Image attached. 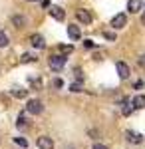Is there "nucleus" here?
<instances>
[{"mask_svg":"<svg viewBox=\"0 0 145 149\" xmlns=\"http://www.w3.org/2000/svg\"><path fill=\"white\" fill-rule=\"evenodd\" d=\"M125 24H127V16H125V14H115L112 18V26L115 30H117V28H123Z\"/></svg>","mask_w":145,"mask_h":149,"instance_id":"7ed1b4c3","label":"nucleus"},{"mask_svg":"<svg viewBox=\"0 0 145 149\" xmlns=\"http://www.w3.org/2000/svg\"><path fill=\"white\" fill-rule=\"evenodd\" d=\"M50 16H52L54 20H58V22H62V20L66 18V12L62 10L60 6H52V8H50Z\"/></svg>","mask_w":145,"mask_h":149,"instance_id":"423d86ee","label":"nucleus"},{"mask_svg":"<svg viewBox=\"0 0 145 149\" xmlns=\"http://www.w3.org/2000/svg\"><path fill=\"white\" fill-rule=\"evenodd\" d=\"M64 64H66V56H52L50 58V68L56 70V72L64 68Z\"/></svg>","mask_w":145,"mask_h":149,"instance_id":"f03ea898","label":"nucleus"},{"mask_svg":"<svg viewBox=\"0 0 145 149\" xmlns=\"http://www.w3.org/2000/svg\"><path fill=\"white\" fill-rule=\"evenodd\" d=\"M28 2H36V0H28Z\"/></svg>","mask_w":145,"mask_h":149,"instance_id":"bb28decb","label":"nucleus"},{"mask_svg":"<svg viewBox=\"0 0 145 149\" xmlns=\"http://www.w3.org/2000/svg\"><path fill=\"white\" fill-rule=\"evenodd\" d=\"M131 105H133V103H131ZM131 105H129V102L125 103V107H123V115H129V113H131Z\"/></svg>","mask_w":145,"mask_h":149,"instance_id":"aec40b11","label":"nucleus"},{"mask_svg":"<svg viewBox=\"0 0 145 149\" xmlns=\"http://www.w3.org/2000/svg\"><path fill=\"white\" fill-rule=\"evenodd\" d=\"M14 143H18L20 147H28V141H26V139H22V137H14Z\"/></svg>","mask_w":145,"mask_h":149,"instance_id":"f3484780","label":"nucleus"},{"mask_svg":"<svg viewBox=\"0 0 145 149\" xmlns=\"http://www.w3.org/2000/svg\"><path fill=\"white\" fill-rule=\"evenodd\" d=\"M30 44H32L34 48H40V50H42V48L46 46V44H44V38H42L40 34H34V36H30Z\"/></svg>","mask_w":145,"mask_h":149,"instance_id":"6e6552de","label":"nucleus"},{"mask_svg":"<svg viewBox=\"0 0 145 149\" xmlns=\"http://www.w3.org/2000/svg\"><path fill=\"white\" fill-rule=\"evenodd\" d=\"M93 149H107V147H105L103 143H96V145H93Z\"/></svg>","mask_w":145,"mask_h":149,"instance_id":"b1692460","label":"nucleus"},{"mask_svg":"<svg viewBox=\"0 0 145 149\" xmlns=\"http://www.w3.org/2000/svg\"><path fill=\"white\" fill-rule=\"evenodd\" d=\"M54 86H56V88H62L64 84H62V80H56V81H54Z\"/></svg>","mask_w":145,"mask_h":149,"instance_id":"393cba45","label":"nucleus"},{"mask_svg":"<svg viewBox=\"0 0 145 149\" xmlns=\"http://www.w3.org/2000/svg\"><path fill=\"white\" fill-rule=\"evenodd\" d=\"M26 90H22V88H14V90H12V95H14V97H26Z\"/></svg>","mask_w":145,"mask_h":149,"instance_id":"4468645a","label":"nucleus"},{"mask_svg":"<svg viewBox=\"0 0 145 149\" xmlns=\"http://www.w3.org/2000/svg\"><path fill=\"white\" fill-rule=\"evenodd\" d=\"M6 46H8V36H6V32L0 30V48H6Z\"/></svg>","mask_w":145,"mask_h":149,"instance_id":"2eb2a0df","label":"nucleus"},{"mask_svg":"<svg viewBox=\"0 0 145 149\" xmlns=\"http://www.w3.org/2000/svg\"><path fill=\"white\" fill-rule=\"evenodd\" d=\"M135 105V107H139V109H141V107H145V95L143 93H139V95H135L133 97V102H131Z\"/></svg>","mask_w":145,"mask_h":149,"instance_id":"f8f14e48","label":"nucleus"},{"mask_svg":"<svg viewBox=\"0 0 145 149\" xmlns=\"http://www.w3.org/2000/svg\"><path fill=\"white\" fill-rule=\"evenodd\" d=\"M127 10L131 12V14H133V12H139L141 10V0H129V2H127Z\"/></svg>","mask_w":145,"mask_h":149,"instance_id":"9d476101","label":"nucleus"},{"mask_svg":"<svg viewBox=\"0 0 145 149\" xmlns=\"http://www.w3.org/2000/svg\"><path fill=\"white\" fill-rule=\"evenodd\" d=\"M16 125H18V127H26V117H24V115H18V121H16Z\"/></svg>","mask_w":145,"mask_h":149,"instance_id":"6ab92c4d","label":"nucleus"},{"mask_svg":"<svg viewBox=\"0 0 145 149\" xmlns=\"http://www.w3.org/2000/svg\"><path fill=\"white\" fill-rule=\"evenodd\" d=\"M105 38H107V40H115V34H112V32H105Z\"/></svg>","mask_w":145,"mask_h":149,"instance_id":"5701e85b","label":"nucleus"},{"mask_svg":"<svg viewBox=\"0 0 145 149\" xmlns=\"http://www.w3.org/2000/svg\"><path fill=\"white\" fill-rule=\"evenodd\" d=\"M115 68H117V74H119L121 80H127V78H129V66H127L125 62H117Z\"/></svg>","mask_w":145,"mask_h":149,"instance_id":"39448f33","label":"nucleus"},{"mask_svg":"<svg viewBox=\"0 0 145 149\" xmlns=\"http://www.w3.org/2000/svg\"><path fill=\"white\" fill-rule=\"evenodd\" d=\"M68 36L72 40H79L82 38V32H79V26H74V24H68Z\"/></svg>","mask_w":145,"mask_h":149,"instance_id":"0eeeda50","label":"nucleus"},{"mask_svg":"<svg viewBox=\"0 0 145 149\" xmlns=\"http://www.w3.org/2000/svg\"><path fill=\"white\" fill-rule=\"evenodd\" d=\"M42 109H44V105H42V102H38V100H30L28 105H26V111H28V113H32V115L42 113Z\"/></svg>","mask_w":145,"mask_h":149,"instance_id":"f257e3e1","label":"nucleus"},{"mask_svg":"<svg viewBox=\"0 0 145 149\" xmlns=\"http://www.w3.org/2000/svg\"><path fill=\"white\" fill-rule=\"evenodd\" d=\"M20 62H22V64H28V62H36V56H32V54H24V56L20 58Z\"/></svg>","mask_w":145,"mask_h":149,"instance_id":"dca6fc26","label":"nucleus"},{"mask_svg":"<svg viewBox=\"0 0 145 149\" xmlns=\"http://www.w3.org/2000/svg\"><path fill=\"white\" fill-rule=\"evenodd\" d=\"M70 90H72V92H82V84H79V81H76V84H72V86H70Z\"/></svg>","mask_w":145,"mask_h":149,"instance_id":"a211bd4d","label":"nucleus"},{"mask_svg":"<svg viewBox=\"0 0 145 149\" xmlns=\"http://www.w3.org/2000/svg\"><path fill=\"white\" fill-rule=\"evenodd\" d=\"M141 22L145 24V12H143V14H141Z\"/></svg>","mask_w":145,"mask_h":149,"instance_id":"a878e982","label":"nucleus"},{"mask_svg":"<svg viewBox=\"0 0 145 149\" xmlns=\"http://www.w3.org/2000/svg\"><path fill=\"white\" fill-rule=\"evenodd\" d=\"M137 62H139V66L145 70V54H143V56H139V60H137Z\"/></svg>","mask_w":145,"mask_h":149,"instance_id":"412c9836","label":"nucleus"},{"mask_svg":"<svg viewBox=\"0 0 145 149\" xmlns=\"http://www.w3.org/2000/svg\"><path fill=\"white\" fill-rule=\"evenodd\" d=\"M76 16H78L79 22H84V24H89V22H91V14H89L88 10H78V14H76Z\"/></svg>","mask_w":145,"mask_h":149,"instance_id":"1a4fd4ad","label":"nucleus"},{"mask_svg":"<svg viewBox=\"0 0 145 149\" xmlns=\"http://www.w3.org/2000/svg\"><path fill=\"white\" fill-rule=\"evenodd\" d=\"M38 147L40 149H54V141L52 137H48V135H42V137H38Z\"/></svg>","mask_w":145,"mask_h":149,"instance_id":"20e7f679","label":"nucleus"},{"mask_svg":"<svg viewBox=\"0 0 145 149\" xmlns=\"http://www.w3.org/2000/svg\"><path fill=\"white\" fill-rule=\"evenodd\" d=\"M125 135H127V139H129L131 143H141V141H143V135H141V133H135V131H127Z\"/></svg>","mask_w":145,"mask_h":149,"instance_id":"9b49d317","label":"nucleus"},{"mask_svg":"<svg viewBox=\"0 0 145 149\" xmlns=\"http://www.w3.org/2000/svg\"><path fill=\"white\" fill-rule=\"evenodd\" d=\"M84 46H86V48H93V46H96V44H93L91 40H84Z\"/></svg>","mask_w":145,"mask_h":149,"instance_id":"4be33fe9","label":"nucleus"},{"mask_svg":"<svg viewBox=\"0 0 145 149\" xmlns=\"http://www.w3.org/2000/svg\"><path fill=\"white\" fill-rule=\"evenodd\" d=\"M12 24H14L16 28H22L24 24H26V18H24V16H18V14H16V16H12Z\"/></svg>","mask_w":145,"mask_h":149,"instance_id":"ddd939ff","label":"nucleus"}]
</instances>
